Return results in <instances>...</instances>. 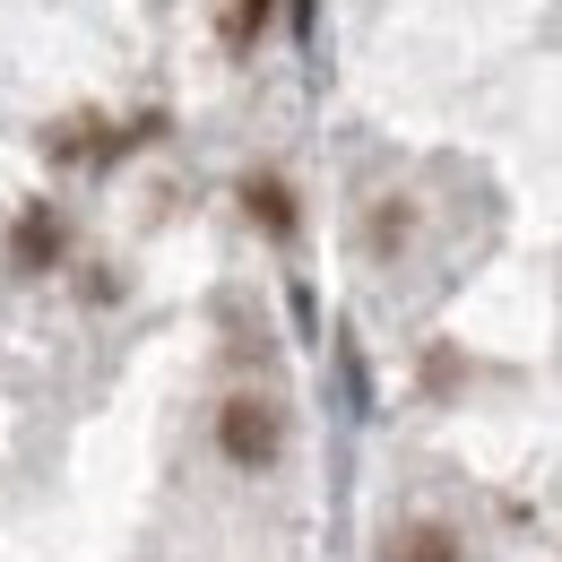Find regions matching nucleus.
<instances>
[{
  "label": "nucleus",
  "instance_id": "1",
  "mask_svg": "<svg viewBox=\"0 0 562 562\" xmlns=\"http://www.w3.org/2000/svg\"><path fill=\"white\" fill-rule=\"evenodd\" d=\"M216 450L234 459V468H278V450H285V416H278V398H260V390H234L225 407H216Z\"/></svg>",
  "mask_w": 562,
  "mask_h": 562
},
{
  "label": "nucleus",
  "instance_id": "2",
  "mask_svg": "<svg viewBox=\"0 0 562 562\" xmlns=\"http://www.w3.org/2000/svg\"><path fill=\"white\" fill-rule=\"evenodd\" d=\"M381 562H459V537H450L441 519H416V528H398V537L381 546Z\"/></svg>",
  "mask_w": 562,
  "mask_h": 562
},
{
  "label": "nucleus",
  "instance_id": "3",
  "mask_svg": "<svg viewBox=\"0 0 562 562\" xmlns=\"http://www.w3.org/2000/svg\"><path fill=\"white\" fill-rule=\"evenodd\" d=\"M9 260H18V269H53V260H61V225H53V209H26V216H18Z\"/></svg>",
  "mask_w": 562,
  "mask_h": 562
},
{
  "label": "nucleus",
  "instance_id": "4",
  "mask_svg": "<svg viewBox=\"0 0 562 562\" xmlns=\"http://www.w3.org/2000/svg\"><path fill=\"white\" fill-rule=\"evenodd\" d=\"M243 200H251V216H260L269 234H294V200H285L278 173H251V182H243Z\"/></svg>",
  "mask_w": 562,
  "mask_h": 562
},
{
  "label": "nucleus",
  "instance_id": "5",
  "mask_svg": "<svg viewBox=\"0 0 562 562\" xmlns=\"http://www.w3.org/2000/svg\"><path fill=\"white\" fill-rule=\"evenodd\" d=\"M260 26H269V0H225V44H234V53H251Z\"/></svg>",
  "mask_w": 562,
  "mask_h": 562
}]
</instances>
